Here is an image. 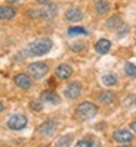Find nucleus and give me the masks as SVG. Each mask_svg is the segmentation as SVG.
<instances>
[{"label":"nucleus","mask_w":136,"mask_h":147,"mask_svg":"<svg viewBox=\"0 0 136 147\" xmlns=\"http://www.w3.org/2000/svg\"><path fill=\"white\" fill-rule=\"evenodd\" d=\"M72 75V68L67 63H62L56 68V77L59 80H68Z\"/></svg>","instance_id":"10"},{"label":"nucleus","mask_w":136,"mask_h":147,"mask_svg":"<svg viewBox=\"0 0 136 147\" xmlns=\"http://www.w3.org/2000/svg\"><path fill=\"white\" fill-rule=\"evenodd\" d=\"M95 9H96V12L99 15H104V13H107V12L109 10V5L105 2V0H98L96 5H95Z\"/></svg>","instance_id":"17"},{"label":"nucleus","mask_w":136,"mask_h":147,"mask_svg":"<svg viewBox=\"0 0 136 147\" xmlns=\"http://www.w3.org/2000/svg\"><path fill=\"white\" fill-rule=\"evenodd\" d=\"M113 138L117 143H120V144H127V143H130L133 140V134L130 131H127V129H118V131L114 132Z\"/></svg>","instance_id":"7"},{"label":"nucleus","mask_w":136,"mask_h":147,"mask_svg":"<svg viewBox=\"0 0 136 147\" xmlns=\"http://www.w3.org/2000/svg\"><path fill=\"white\" fill-rule=\"evenodd\" d=\"M120 147H130V146H126V144H123V146H120Z\"/></svg>","instance_id":"29"},{"label":"nucleus","mask_w":136,"mask_h":147,"mask_svg":"<svg viewBox=\"0 0 136 147\" xmlns=\"http://www.w3.org/2000/svg\"><path fill=\"white\" fill-rule=\"evenodd\" d=\"M39 3H46V5H49V0H39Z\"/></svg>","instance_id":"27"},{"label":"nucleus","mask_w":136,"mask_h":147,"mask_svg":"<svg viewBox=\"0 0 136 147\" xmlns=\"http://www.w3.org/2000/svg\"><path fill=\"white\" fill-rule=\"evenodd\" d=\"M76 147H101V143L95 140V138H84V140H80Z\"/></svg>","instance_id":"15"},{"label":"nucleus","mask_w":136,"mask_h":147,"mask_svg":"<svg viewBox=\"0 0 136 147\" xmlns=\"http://www.w3.org/2000/svg\"><path fill=\"white\" fill-rule=\"evenodd\" d=\"M55 15H56V6H55V5H51V3H49L47 6H44L43 9H40V18L52 19Z\"/></svg>","instance_id":"12"},{"label":"nucleus","mask_w":136,"mask_h":147,"mask_svg":"<svg viewBox=\"0 0 136 147\" xmlns=\"http://www.w3.org/2000/svg\"><path fill=\"white\" fill-rule=\"evenodd\" d=\"M127 31H129V28L124 25V28H123V30H120L117 35H118V37H123V35H126V34H127Z\"/></svg>","instance_id":"25"},{"label":"nucleus","mask_w":136,"mask_h":147,"mask_svg":"<svg viewBox=\"0 0 136 147\" xmlns=\"http://www.w3.org/2000/svg\"><path fill=\"white\" fill-rule=\"evenodd\" d=\"M65 18H67V21H70V22H80V21L83 19V12H81L79 7H71V9L67 10Z\"/></svg>","instance_id":"9"},{"label":"nucleus","mask_w":136,"mask_h":147,"mask_svg":"<svg viewBox=\"0 0 136 147\" xmlns=\"http://www.w3.org/2000/svg\"><path fill=\"white\" fill-rule=\"evenodd\" d=\"M42 102L44 103H51V105H58L61 102V97L55 91H44L42 94Z\"/></svg>","instance_id":"11"},{"label":"nucleus","mask_w":136,"mask_h":147,"mask_svg":"<svg viewBox=\"0 0 136 147\" xmlns=\"http://www.w3.org/2000/svg\"><path fill=\"white\" fill-rule=\"evenodd\" d=\"M14 81L22 90H28L31 87V78H30V75H27V74H18V75H15Z\"/></svg>","instance_id":"8"},{"label":"nucleus","mask_w":136,"mask_h":147,"mask_svg":"<svg viewBox=\"0 0 136 147\" xmlns=\"http://www.w3.org/2000/svg\"><path fill=\"white\" fill-rule=\"evenodd\" d=\"M51 49H52V40L40 38V40L33 41L28 46L27 53H28V56H43V55L51 52Z\"/></svg>","instance_id":"1"},{"label":"nucleus","mask_w":136,"mask_h":147,"mask_svg":"<svg viewBox=\"0 0 136 147\" xmlns=\"http://www.w3.org/2000/svg\"><path fill=\"white\" fill-rule=\"evenodd\" d=\"M47 72H49V66L44 62H36V63H31L28 66V75L36 78V80L43 78Z\"/></svg>","instance_id":"3"},{"label":"nucleus","mask_w":136,"mask_h":147,"mask_svg":"<svg viewBox=\"0 0 136 147\" xmlns=\"http://www.w3.org/2000/svg\"><path fill=\"white\" fill-rule=\"evenodd\" d=\"M2 110H3V103L0 102V112H2Z\"/></svg>","instance_id":"28"},{"label":"nucleus","mask_w":136,"mask_h":147,"mask_svg":"<svg viewBox=\"0 0 136 147\" xmlns=\"http://www.w3.org/2000/svg\"><path fill=\"white\" fill-rule=\"evenodd\" d=\"M121 25V18L118 15H114V16H111L108 21H107V27L108 28H117Z\"/></svg>","instance_id":"18"},{"label":"nucleus","mask_w":136,"mask_h":147,"mask_svg":"<svg viewBox=\"0 0 136 147\" xmlns=\"http://www.w3.org/2000/svg\"><path fill=\"white\" fill-rule=\"evenodd\" d=\"M27 116L25 115H22V113H15V115H12L9 119H8V127L10 129H15V131H19L22 128H25L27 127Z\"/></svg>","instance_id":"4"},{"label":"nucleus","mask_w":136,"mask_h":147,"mask_svg":"<svg viewBox=\"0 0 136 147\" xmlns=\"http://www.w3.org/2000/svg\"><path fill=\"white\" fill-rule=\"evenodd\" d=\"M124 105H126L127 107H130V106L136 105V97H135V96H129V97H126V100H124Z\"/></svg>","instance_id":"23"},{"label":"nucleus","mask_w":136,"mask_h":147,"mask_svg":"<svg viewBox=\"0 0 136 147\" xmlns=\"http://www.w3.org/2000/svg\"><path fill=\"white\" fill-rule=\"evenodd\" d=\"M81 85L80 82H71L67 85V88H65V96L68 97V99L74 100V99H79V97L81 96Z\"/></svg>","instance_id":"5"},{"label":"nucleus","mask_w":136,"mask_h":147,"mask_svg":"<svg viewBox=\"0 0 136 147\" xmlns=\"http://www.w3.org/2000/svg\"><path fill=\"white\" fill-rule=\"evenodd\" d=\"M71 141H72V136H64L56 141L55 147H70Z\"/></svg>","instance_id":"19"},{"label":"nucleus","mask_w":136,"mask_h":147,"mask_svg":"<svg viewBox=\"0 0 136 147\" xmlns=\"http://www.w3.org/2000/svg\"><path fill=\"white\" fill-rule=\"evenodd\" d=\"M99 100L104 105H111V103H114V100H115V94L111 93V91H104L99 96Z\"/></svg>","instance_id":"16"},{"label":"nucleus","mask_w":136,"mask_h":147,"mask_svg":"<svg viewBox=\"0 0 136 147\" xmlns=\"http://www.w3.org/2000/svg\"><path fill=\"white\" fill-rule=\"evenodd\" d=\"M102 82L105 85H108V87H113V85L117 84V77L113 75V74H108V75H104L102 77Z\"/></svg>","instance_id":"20"},{"label":"nucleus","mask_w":136,"mask_h":147,"mask_svg":"<svg viewBox=\"0 0 136 147\" xmlns=\"http://www.w3.org/2000/svg\"><path fill=\"white\" fill-rule=\"evenodd\" d=\"M95 49H96V52H98V53L105 55V53H108V52H109V49H111V43H109L108 40L102 38V40H99V41H98V43L95 44Z\"/></svg>","instance_id":"13"},{"label":"nucleus","mask_w":136,"mask_h":147,"mask_svg":"<svg viewBox=\"0 0 136 147\" xmlns=\"http://www.w3.org/2000/svg\"><path fill=\"white\" fill-rule=\"evenodd\" d=\"M30 107H31V110H36V112H40L42 110V103H39V102H31L30 103Z\"/></svg>","instance_id":"24"},{"label":"nucleus","mask_w":136,"mask_h":147,"mask_svg":"<svg viewBox=\"0 0 136 147\" xmlns=\"http://www.w3.org/2000/svg\"><path fill=\"white\" fill-rule=\"evenodd\" d=\"M15 16V9L9 6H0V19H12Z\"/></svg>","instance_id":"14"},{"label":"nucleus","mask_w":136,"mask_h":147,"mask_svg":"<svg viewBox=\"0 0 136 147\" xmlns=\"http://www.w3.org/2000/svg\"><path fill=\"white\" fill-rule=\"evenodd\" d=\"M55 131H56V124L53 121H46V122H43V124L39 127V134L43 136V137L53 136Z\"/></svg>","instance_id":"6"},{"label":"nucleus","mask_w":136,"mask_h":147,"mask_svg":"<svg viewBox=\"0 0 136 147\" xmlns=\"http://www.w3.org/2000/svg\"><path fill=\"white\" fill-rule=\"evenodd\" d=\"M124 72H126V75L130 77V78H136V65L127 62L124 65Z\"/></svg>","instance_id":"21"},{"label":"nucleus","mask_w":136,"mask_h":147,"mask_svg":"<svg viewBox=\"0 0 136 147\" xmlns=\"http://www.w3.org/2000/svg\"><path fill=\"white\" fill-rule=\"evenodd\" d=\"M130 128H132V129H133V131L136 132V121H135V122H132V124H130Z\"/></svg>","instance_id":"26"},{"label":"nucleus","mask_w":136,"mask_h":147,"mask_svg":"<svg viewBox=\"0 0 136 147\" xmlns=\"http://www.w3.org/2000/svg\"><path fill=\"white\" fill-rule=\"evenodd\" d=\"M79 34H87V31L81 27H71L68 30V35H79Z\"/></svg>","instance_id":"22"},{"label":"nucleus","mask_w":136,"mask_h":147,"mask_svg":"<svg viewBox=\"0 0 136 147\" xmlns=\"http://www.w3.org/2000/svg\"><path fill=\"white\" fill-rule=\"evenodd\" d=\"M98 113V107L90 103V102H83L77 106L76 109V115L80 121H89V119H93Z\"/></svg>","instance_id":"2"}]
</instances>
